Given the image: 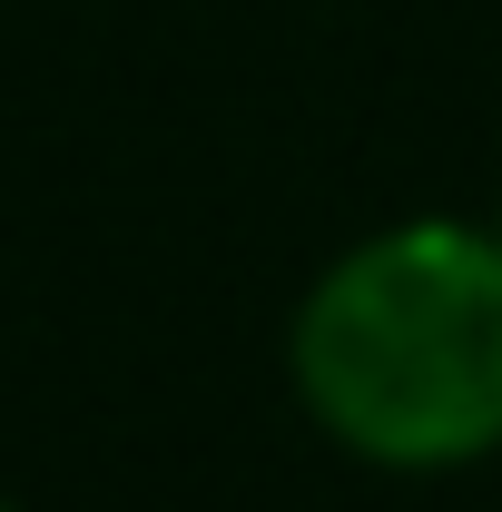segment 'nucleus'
<instances>
[{"label": "nucleus", "instance_id": "f257e3e1", "mask_svg": "<svg viewBox=\"0 0 502 512\" xmlns=\"http://www.w3.org/2000/svg\"><path fill=\"white\" fill-rule=\"evenodd\" d=\"M306 414L384 473L502 453V227L404 217L345 247L296 306Z\"/></svg>", "mask_w": 502, "mask_h": 512}, {"label": "nucleus", "instance_id": "f03ea898", "mask_svg": "<svg viewBox=\"0 0 502 512\" xmlns=\"http://www.w3.org/2000/svg\"><path fill=\"white\" fill-rule=\"evenodd\" d=\"M0 512H10V503H0Z\"/></svg>", "mask_w": 502, "mask_h": 512}]
</instances>
